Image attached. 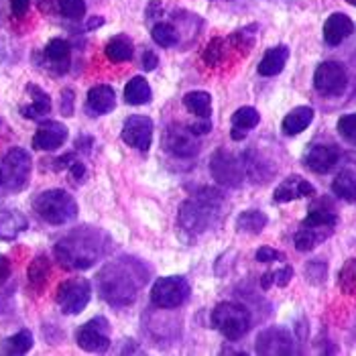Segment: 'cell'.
<instances>
[{"label": "cell", "instance_id": "obj_2", "mask_svg": "<svg viewBox=\"0 0 356 356\" xmlns=\"http://www.w3.org/2000/svg\"><path fill=\"white\" fill-rule=\"evenodd\" d=\"M147 269L135 259H120L108 263L100 269L96 277L100 296L116 307L135 302L138 289L145 283Z\"/></svg>", "mask_w": 356, "mask_h": 356}, {"label": "cell", "instance_id": "obj_3", "mask_svg": "<svg viewBox=\"0 0 356 356\" xmlns=\"http://www.w3.org/2000/svg\"><path fill=\"white\" fill-rule=\"evenodd\" d=\"M37 216L47 224L63 226L78 218V204L65 190H47L33 200Z\"/></svg>", "mask_w": 356, "mask_h": 356}, {"label": "cell", "instance_id": "obj_38", "mask_svg": "<svg viewBox=\"0 0 356 356\" xmlns=\"http://www.w3.org/2000/svg\"><path fill=\"white\" fill-rule=\"evenodd\" d=\"M226 57V45H224V39H212L204 51V61L208 65H218L224 61Z\"/></svg>", "mask_w": 356, "mask_h": 356}, {"label": "cell", "instance_id": "obj_26", "mask_svg": "<svg viewBox=\"0 0 356 356\" xmlns=\"http://www.w3.org/2000/svg\"><path fill=\"white\" fill-rule=\"evenodd\" d=\"M104 54L112 63H122V61H131L135 55V45L133 39L129 35H114L106 43Z\"/></svg>", "mask_w": 356, "mask_h": 356}, {"label": "cell", "instance_id": "obj_25", "mask_svg": "<svg viewBox=\"0 0 356 356\" xmlns=\"http://www.w3.org/2000/svg\"><path fill=\"white\" fill-rule=\"evenodd\" d=\"M332 232H334V230H326V228H316V226H305V224H302L300 230H298L296 236H293V245H296L298 250L307 252V250L318 247L320 243H324Z\"/></svg>", "mask_w": 356, "mask_h": 356}, {"label": "cell", "instance_id": "obj_20", "mask_svg": "<svg viewBox=\"0 0 356 356\" xmlns=\"http://www.w3.org/2000/svg\"><path fill=\"white\" fill-rule=\"evenodd\" d=\"M29 228L25 214L13 208H0V241H15Z\"/></svg>", "mask_w": 356, "mask_h": 356}, {"label": "cell", "instance_id": "obj_19", "mask_svg": "<svg viewBox=\"0 0 356 356\" xmlns=\"http://www.w3.org/2000/svg\"><path fill=\"white\" fill-rule=\"evenodd\" d=\"M88 110L94 114H108L116 108V92L106 86V83H98L94 88H90L88 92Z\"/></svg>", "mask_w": 356, "mask_h": 356}, {"label": "cell", "instance_id": "obj_37", "mask_svg": "<svg viewBox=\"0 0 356 356\" xmlns=\"http://www.w3.org/2000/svg\"><path fill=\"white\" fill-rule=\"evenodd\" d=\"M291 277H293V269H291V267H281V269H277L273 273L263 275L261 287H263V289H269L273 283L275 285H279V287H285V285L291 281Z\"/></svg>", "mask_w": 356, "mask_h": 356}, {"label": "cell", "instance_id": "obj_30", "mask_svg": "<svg viewBox=\"0 0 356 356\" xmlns=\"http://www.w3.org/2000/svg\"><path fill=\"white\" fill-rule=\"evenodd\" d=\"M49 275H51V265H49V259L45 254H39L31 261L27 269V277L31 287H35L37 291H41L45 287V283L49 281Z\"/></svg>", "mask_w": 356, "mask_h": 356}, {"label": "cell", "instance_id": "obj_46", "mask_svg": "<svg viewBox=\"0 0 356 356\" xmlns=\"http://www.w3.org/2000/svg\"><path fill=\"white\" fill-rule=\"evenodd\" d=\"M104 25V19L102 17H92L88 23H86V29L88 31H92V29H98V27H102Z\"/></svg>", "mask_w": 356, "mask_h": 356}, {"label": "cell", "instance_id": "obj_40", "mask_svg": "<svg viewBox=\"0 0 356 356\" xmlns=\"http://www.w3.org/2000/svg\"><path fill=\"white\" fill-rule=\"evenodd\" d=\"M281 259H285V254L271 247H261L257 250V261L259 263H273V261H281Z\"/></svg>", "mask_w": 356, "mask_h": 356}, {"label": "cell", "instance_id": "obj_44", "mask_svg": "<svg viewBox=\"0 0 356 356\" xmlns=\"http://www.w3.org/2000/svg\"><path fill=\"white\" fill-rule=\"evenodd\" d=\"M157 65H159V57L153 54V51H145V54H143V67H145L147 72L157 70Z\"/></svg>", "mask_w": 356, "mask_h": 356}, {"label": "cell", "instance_id": "obj_42", "mask_svg": "<svg viewBox=\"0 0 356 356\" xmlns=\"http://www.w3.org/2000/svg\"><path fill=\"white\" fill-rule=\"evenodd\" d=\"M210 129H212L210 118H197V122L190 124V131H192L195 137H200V135H208V133H210Z\"/></svg>", "mask_w": 356, "mask_h": 356}, {"label": "cell", "instance_id": "obj_6", "mask_svg": "<svg viewBox=\"0 0 356 356\" xmlns=\"http://www.w3.org/2000/svg\"><path fill=\"white\" fill-rule=\"evenodd\" d=\"M31 169H33V161L27 151L21 147L10 149L0 163V186H4L10 192L25 190L31 177Z\"/></svg>", "mask_w": 356, "mask_h": 356}, {"label": "cell", "instance_id": "obj_13", "mask_svg": "<svg viewBox=\"0 0 356 356\" xmlns=\"http://www.w3.org/2000/svg\"><path fill=\"white\" fill-rule=\"evenodd\" d=\"M212 175L214 179L222 186H241V181L245 179V171L241 163H236V159L232 155H228L224 149L216 151V155H212Z\"/></svg>", "mask_w": 356, "mask_h": 356}, {"label": "cell", "instance_id": "obj_16", "mask_svg": "<svg viewBox=\"0 0 356 356\" xmlns=\"http://www.w3.org/2000/svg\"><path fill=\"white\" fill-rule=\"evenodd\" d=\"M340 153L334 145H314L305 151L303 163L314 173H328L338 163Z\"/></svg>", "mask_w": 356, "mask_h": 356}, {"label": "cell", "instance_id": "obj_10", "mask_svg": "<svg viewBox=\"0 0 356 356\" xmlns=\"http://www.w3.org/2000/svg\"><path fill=\"white\" fill-rule=\"evenodd\" d=\"M76 342L86 353H106L110 348V324L104 316L88 320L76 332Z\"/></svg>", "mask_w": 356, "mask_h": 356}, {"label": "cell", "instance_id": "obj_15", "mask_svg": "<svg viewBox=\"0 0 356 356\" xmlns=\"http://www.w3.org/2000/svg\"><path fill=\"white\" fill-rule=\"evenodd\" d=\"M67 140V127L57 120H45L39 124L35 137H33V149L37 151H55L63 147Z\"/></svg>", "mask_w": 356, "mask_h": 356}, {"label": "cell", "instance_id": "obj_8", "mask_svg": "<svg viewBox=\"0 0 356 356\" xmlns=\"http://www.w3.org/2000/svg\"><path fill=\"white\" fill-rule=\"evenodd\" d=\"M192 289L186 277H161L151 287V302L161 309H175L188 302Z\"/></svg>", "mask_w": 356, "mask_h": 356}, {"label": "cell", "instance_id": "obj_7", "mask_svg": "<svg viewBox=\"0 0 356 356\" xmlns=\"http://www.w3.org/2000/svg\"><path fill=\"white\" fill-rule=\"evenodd\" d=\"M55 300H57L59 309L65 316H78V314H82L86 305L92 300V285L83 277L65 279L63 283H59Z\"/></svg>", "mask_w": 356, "mask_h": 356}, {"label": "cell", "instance_id": "obj_21", "mask_svg": "<svg viewBox=\"0 0 356 356\" xmlns=\"http://www.w3.org/2000/svg\"><path fill=\"white\" fill-rule=\"evenodd\" d=\"M27 92L31 94V102L21 106V114L25 118L35 120V118H41V116L51 112V98H49V94L45 90H41L35 83H29Z\"/></svg>", "mask_w": 356, "mask_h": 356}, {"label": "cell", "instance_id": "obj_14", "mask_svg": "<svg viewBox=\"0 0 356 356\" xmlns=\"http://www.w3.org/2000/svg\"><path fill=\"white\" fill-rule=\"evenodd\" d=\"M165 149L175 155V157H193L200 153V143L197 138L188 129H181V127H169V131L165 133L163 137Z\"/></svg>", "mask_w": 356, "mask_h": 356}, {"label": "cell", "instance_id": "obj_32", "mask_svg": "<svg viewBox=\"0 0 356 356\" xmlns=\"http://www.w3.org/2000/svg\"><path fill=\"white\" fill-rule=\"evenodd\" d=\"M267 222H269V218L263 212H259V210H247V212H243L236 218V228H238V232L259 234V232L265 230Z\"/></svg>", "mask_w": 356, "mask_h": 356}, {"label": "cell", "instance_id": "obj_27", "mask_svg": "<svg viewBox=\"0 0 356 356\" xmlns=\"http://www.w3.org/2000/svg\"><path fill=\"white\" fill-rule=\"evenodd\" d=\"M153 98V92H151V86L145 78L135 76L133 80H129V83L124 86V102L131 104V106H143V104H149Z\"/></svg>", "mask_w": 356, "mask_h": 356}, {"label": "cell", "instance_id": "obj_48", "mask_svg": "<svg viewBox=\"0 0 356 356\" xmlns=\"http://www.w3.org/2000/svg\"><path fill=\"white\" fill-rule=\"evenodd\" d=\"M355 269H356V265H355Z\"/></svg>", "mask_w": 356, "mask_h": 356}, {"label": "cell", "instance_id": "obj_5", "mask_svg": "<svg viewBox=\"0 0 356 356\" xmlns=\"http://www.w3.org/2000/svg\"><path fill=\"white\" fill-rule=\"evenodd\" d=\"M212 326L228 340H241L250 328V312L241 303L222 302L212 309Z\"/></svg>", "mask_w": 356, "mask_h": 356}, {"label": "cell", "instance_id": "obj_28", "mask_svg": "<svg viewBox=\"0 0 356 356\" xmlns=\"http://www.w3.org/2000/svg\"><path fill=\"white\" fill-rule=\"evenodd\" d=\"M332 192L336 193L340 200L355 204L356 202V171H353V169H344V171H340V173L334 177V181H332Z\"/></svg>", "mask_w": 356, "mask_h": 356}, {"label": "cell", "instance_id": "obj_18", "mask_svg": "<svg viewBox=\"0 0 356 356\" xmlns=\"http://www.w3.org/2000/svg\"><path fill=\"white\" fill-rule=\"evenodd\" d=\"M353 31H355V23L350 21L348 15L334 13V15H330L328 21L324 23V41L328 45H332V47H336L344 39H348L353 35Z\"/></svg>", "mask_w": 356, "mask_h": 356}, {"label": "cell", "instance_id": "obj_41", "mask_svg": "<svg viewBox=\"0 0 356 356\" xmlns=\"http://www.w3.org/2000/svg\"><path fill=\"white\" fill-rule=\"evenodd\" d=\"M74 90L65 88L61 90V114L63 116H74Z\"/></svg>", "mask_w": 356, "mask_h": 356}, {"label": "cell", "instance_id": "obj_33", "mask_svg": "<svg viewBox=\"0 0 356 356\" xmlns=\"http://www.w3.org/2000/svg\"><path fill=\"white\" fill-rule=\"evenodd\" d=\"M336 214L330 210V208H324V206H316V208H309V214L305 216L302 224L305 226H316V228H326V230H334L336 226Z\"/></svg>", "mask_w": 356, "mask_h": 356}, {"label": "cell", "instance_id": "obj_35", "mask_svg": "<svg viewBox=\"0 0 356 356\" xmlns=\"http://www.w3.org/2000/svg\"><path fill=\"white\" fill-rule=\"evenodd\" d=\"M151 37H153V41L159 45V47H173V45H177V41H179V33H177V29L173 27V25H169V23H157L153 31H151Z\"/></svg>", "mask_w": 356, "mask_h": 356}, {"label": "cell", "instance_id": "obj_12", "mask_svg": "<svg viewBox=\"0 0 356 356\" xmlns=\"http://www.w3.org/2000/svg\"><path fill=\"white\" fill-rule=\"evenodd\" d=\"M293 338L287 330L267 328L263 330L257 338V355L277 356V355H293Z\"/></svg>", "mask_w": 356, "mask_h": 356}, {"label": "cell", "instance_id": "obj_1", "mask_svg": "<svg viewBox=\"0 0 356 356\" xmlns=\"http://www.w3.org/2000/svg\"><path fill=\"white\" fill-rule=\"evenodd\" d=\"M110 238L98 228H76L57 241L54 252L61 267L72 271H83L94 267L108 250Z\"/></svg>", "mask_w": 356, "mask_h": 356}, {"label": "cell", "instance_id": "obj_17", "mask_svg": "<svg viewBox=\"0 0 356 356\" xmlns=\"http://www.w3.org/2000/svg\"><path fill=\"white\" fill-rule=\"evenodd\" d=\"M312 195H316V188L309 181H305L302 175H289L287 179H283L279 184L273 197L277 204H285V202H293L300 197H312Z\"/></svg>", "mask_w": 356, "mask_h": 356}, {"label": "cell", "instance_id": "obj_9", "mask_svg": "<svg viewBox=\"0 0 356 356\" xmlns=\"http://www.w3.org/2000/svg\"><path fill=\"white\" fill-rule=\"evenodd\" d=\"M314 88L322 96H342L348 88V72L338 61H324L314 74Z\"/></svg>", "mask_w": 356, "mask_h": 356}, {"label": "cell", "instance_id": "obj_47", "mask_svg": "<svg viewBox=\"0 0 356 356\" xmlns=\"http://www.w3.org/2000/svg\"><path fill=\"white\" fill-rule=\"evenodd\" d=\"M348 4H353V6H356V0H346Z\"/></svg>", "mask_w": 356, "mask_h": 356}, {"label": "cell", "instance_id": "obj_36", "mask_svg": "<svg viewBox=\"0 0 356 356\" xmlns=\"http://www.w3.org/2000/svg\"><path fill=\"white\" fill-rule=\"evenodd\" d=\"M57 10L70 19V21H80L86 17V2L83 0H55Z\"/></svg>", "mask_w": 356, "mask_h": 356}, {"label": "cell", "instance_id": "obj_23", "mask_svg": "<svg viewBox=\"0 0 356 356\" xmlns=\"http://www.w3.org/2000/svg\"><path fill=\"white\" fill-rule=\"evenodd\" d=\"M289 59V49L287 45H277L271 47L267 54L263 55V59L259 61V74L265 78H273L277 74H281L285 70V63Z\"/></svg>", "mask_w": 356, "mask_h": 356}, {"label": "cell", "instance_id": "obj_31", "mask_svg": "<svg viewBox=\"0 0 356 356\" xmlns=\"http://www.w3.org/2000/svg\"><path fill=\"white\" fill-rule=\"evenodd\" d=\"M184 104L197 118H210L212 114V96L204 90H193L184 96Z\"/></svg>", "mask_w": 356, "mask_h": 356}, {"label": "cell", "instance_id": "obj_39", "mask_svg": "<svg viewBox=\"0 0 356 356\" xmlns=\"http://www.w3.org/2000/svg\"><path fill=\"white\" fill-rule=\"evenodd\" d=\"M338 133L340 137L344 138L346 143L356 145V112L355 114H344L340 120H338Z\"/></svg>", "mask_w": 356, "mask_h": 356}, {"label": "cell", "instance_id": "obj_29", "mask_svg": "<svg viewBox=\"0 0 356 356\" xmlns=\"http://www.w3.org/2000/svg\"><path fill=\"white\" fill-rule=\"evenodd\" d=\"M70 55H72V47L65 39L55 37L47 45H45V57L49 63H54V67H59V72H65L70 65Z\"/></svg>", "mask_w": 356, "mask_h": 356}, {"label": "cell", "instance_id": "obj_4", "mask_svg": "<svg viewBox=\"0 0 356 356\" xmlns=\"http://www.w3.org/2000/svg\"><path fill=\"white\" fill-rule=\"evenodd\" d=\"M218 193L210 195H195L181 204L179 208V226L190 234L206 232L218 216Z\"/></svg>", "mask_w": 356, "mask_h": 356}, {"label": "cell", "instance_id": "obj_11", "mask_svg": "<svg viewBox=\"0 0 356 356\" xmlns=\"http://www.w3.org/2000/svg\"><path fill=\"white\" fill-rule=\"evenodd\" d=\"M122 140L138 151H147L153 143V120L149 116H129L122 124Z\"/></svg>", "mask_w": 356, "mask_h": 356}, {"label": "cell", "instance_id": "obj_43", "mask_svg": "<svg viewBox=\"0 0 356 356\" xmlns=\"http://www.w3.org/2000/svg\"><path fill=\"white\" fill-rule=\"evenodd\" d=\"M31 6V0H10V10L15 17H25Z\"/></svg>", "mask_w": 356, "mask_h": 356}, {"label": "cell", "instance_id": "obj_34", "mask_svg": "<svg viewBox=\"0 0 356 356\" xmlns=\"http://www.w3.org/2000/svg\"><path fill=\"white\" fill-rule=\"evenodd\" d=\"M31 348H33V334L29 330H21L15 336L4 340L6 355H27Z\"/></svg>", "mask_w": 356, "mask_h": 356}, {"label": "cell", "instance_id": "obj_45", "mask_svg": "<svg viewBox=\"0 0 356 356\" xmlns=\"http://www.w3.org/2000/svg\"><path fill=\"white\" fill-rule=\"evenodd\" d=\"M8 277H10V261H8V257L0 254V285H2Z\"/></svg>", "mask_w": 356, "mask_h": 356}, {"label": "cell", "instance_id": "obj_24", "mask_svg": "<svg viewBox=\"0 0 356 356\" xmlns=\"http://www.w3.org/2000/svg\"><path fill=\"white\" fill-rule=\"evenodd\" d=\"M314 114H316V112H314L312 106H298V108H293L285 118H283V124H281L283 133L289 135V137H296V135L303 133V131L312 124Z\"/></svg>", "mask_w": 356, "mask_h": 356}, {"label": "cell", "instance_id": "obj_22", "mask_svg": "<svg viewBox=\"0 0 356 356\" xmlns=\"http://www.w3.org/2000/svg\"><path fill=\"white\" fill-rule=\"evenodd\" d=\"M261 122V114L259 110L252 106H243L232 114V131L230 137L232 140H243L247 138L248 131H252L257 124Z\"/></svg>", "mask_w": 356, "mask_h": 356}]
</instances>
